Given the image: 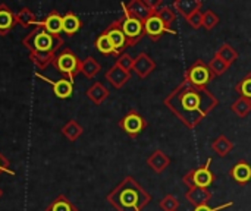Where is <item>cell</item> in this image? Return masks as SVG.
<instances>
[{"label":"cell","mask_w":251,"mask_h":211,"mask_svg":"<svg viewBox=\"0 0 251 211\" xmlns=\"http://www.w3.org/2000/svg\"><path fill=\"white\" fill-rule=\"evenodd\" d=\"M146 29L150 35H159L163 31V22L159 18H150L146 22Z\"/></svg>","instance_id":"19"},{"label":"cell","mask_w":251,"mask_h":211,"mask_svg":"<svg viewBox=\"0 0 251 211\" xmlns=\"http://www.w3.org/2000/svg\"><path fill=\"white\" fill-rule=\"evenodd\" d=\"M16 23V15L10 10V7L4 3L0 4V35L6 37Z\"/></svg>","instance_id":"5"},{"label":"cell","mask_w":251,"mask_h":211,"mask_svg":"<svg viewBox=\"0 0 251 211\" xmlns=\"http://www.w3.org/2000/svg\"><path fill=\"white\" fill-rule=\"evenodd\" d=\"M54 57H56V54H53V53H40V51L29 53V60L41 70H44L49 65H51Z\"/></svg>","instance_id":"11"},{"label":"cell","mask_w":251,"mask_h":211,"mask_svg":"<svg viewBox=\"0 0 251 211\" xmlns=\"http://www.w3.org/2000/svg\"><path fill=\"white\" fill-rule=\"evenodd\" d=\"M16 15V23L21 25L22 28H29L32 25H37V18L35 13L29 9V7H22Z\"/></svg>","instance_id":"10"},{"label":"cell","mask_w":251,"mask_h":211,"mask_svg":"<svg viewBox=\"0 0 251 211\" xmlns=\"http://www.w3.org/2000/svg\"><path fill=\"white\" fill-rule=\"evenodd\" d=\"M109 95V91L101 85V84H94L93 87H90L88 88V91H87V97L93 101V103H96V104H100L106 97Z\"/></svg>","instance_id":"14"},{"label":"cell","mask_w":251,"mask_h":211,"mask_svg":"<svg viewBox=\"0 0 251 211\" xmlns=\"http://www.w3.org/2000/svg\"><path fill=\"white\" fill-rule=\"evenodd\" d=\"M141 29H143L141 22L137 18H126L122 23V31L125 37L131 40H135L141 34Z\"/></svg>","instance_id":"9"},{"label":"cell","mask_w":251,"mask_h":211,"mask_svg":"<svg viewBox=\"0 0 251 211\" xmlns=\"http://www.w3.org/2000/svg\"><path fill=\"white\" fill-rule=\"evenodd\" d=\"M106 34H107V37H109V40H110L113 48H115V54L119 53V51L124 48L125 43H126V37H125V34H124L122 28H121L118 23H113V25L106 31Z\"/></svg>","instance_id":"6"},{"label":"cell","mask_w":251,"mask_h":211,"mask_svg":"<svg viewBox=\"0 0 251 211\" xmlns=\"http://www.w3.org/2000/svg\"><path fill=\"white\" fill-rule=\"evenodd\" d=\"M121 126L129 134V135H137L141 128H143V120L137 113H129L128 116H125L121 122Z\"/></svg>","instance_id":"8"},{"label":"cell","mask_w":251,"mask_h":211,"mask_svg":"<svg viewBox=\"0 0 251 211\" xmlns=\"http://www.w3.org/2000/svg\"><path fill=\"white\" fill-rule=\"evenodd\" d=\"M243 93L246 95H250L251 97V79H247L244 84H243Z\"/></svg>","instance_id":"24"},{"label":"cell","mask_w":251,"mask_h":211,"mask_svg":"<svg viewBox=\"0 0 251 211\" xmlns=\"http://www.w3.org/2000/svg\"><path fill=\"white\" fill-rule=\"evenodd\" d=\"M100 70V65L93 59V57H87L81 62V72L87 76V78H93L99 73Z\"/></svg>","instance_id":"15"},{"label":"cell","mask_w":251,"mask_h":211,"mask_svg":"<svg viewBox=\"0 0 251 211\" xmlns=\"http://www.w3.org/2000/svg\"><path fill=\"white\" fill-rule=\"evenodd\" d=\"M191 76H193L194 82H197V84H203V82H206V81H207L209 73H207V70H206L204 68H196V69L193 70Z\"/></svg>","instance_id":"21"},{"label":"cell","mask_w":251,"mask_h":211,"mask_svg":"<svg viewBox=\"0 0 251 211\" xmlns=\"http://www.w3.org/2000/svg\"><path fill=\"white\" fill-rule=\"evenodd\" d=\"M35 26H41L51 35H60V32H63V15L57 10H51L41 22H37Z\"/></svg>","instance_id":"4"},{"label":"cell","mask_w":251,"mask_h":211,"mask_svg":"<svg viewBox=\"0 0 251 211\" xmlns=\"http://www.w3.org/2000/svg\"><path fill=\"white\" fill-rule=\"evenodd\" d=\"M35 76H37L38 79H41V81L50 84V85H51V90H53V94H54L57 98H62V100L69 98V97L72 95V93H74V82L69 81V79H66V78H62V79H59V81H51V79L43 76V75L38 73V72H35Z\"/></svg>","instance_id":"3"},{"label":"cell","mask_w":251,"mask_h":211,"mask_svg":"<svg viewBox=\"0 0 251 211\" xmlns=\"http://www.w3.org/2000/svg\"><path fill=\"white\" fill-rule=\"evenodd\" d=\"M54 69L63 75V78L74 82V78L81 72V60L71 48H63L59 54H56L53 63Z\"/></svg>","instance_id":"2"},{"label":"cell","mask_w":251,"mask_h":211,"mask_svg":"<svg viewBox=\"0 0 251 211\" xmlns=\"http://www.w3.org/2000/svg\"><path fill=\"white\" fill-rule=\"evenodd\" d=\"M22 46L26 47L29 53L40 51V53L56 54L57 50L63 46V38L60 35H51L46 32L41 26H35L28 35L24 37Z\"/></svg>","instance_id":"1"},{"label":"cell","mask_w":251,"mask_h":211,"mask_svg":"<svg viewBox=\"0 0 251 211\" xmlns=\"http://www.w3.org/2000/svg\"><path fill=\"white\" fill-rule=\"evenodd\" d=\"M44 211H78V209L65 195H57Z\"/></svg>","instance_id":"12"},{"label":"cell","mask_w":251,"mask_h":211,"mask_svg":"<svg viewBox=\"0 0 251 211\" xmlns=\"http://www.w3.org/2000/svg\"><path fill=\"white\" fill-rule=\"evenodd\" d=\"M194 182H196V185H199V187H201V188L207 187V185L212 182V173L207 170V167L200 169V170L194 175Z\"/></svg>","instance_id":"18"},{"label":"cell","mask_w":251,"mask_h":211,"mask_svg":"<svg viewBox=\"0 0 251 211\" xmlns=\"http://www.w3.org/2000/svg\"><path fill=\"white\" fill-rule=\"evenodd\" d=\"M251 176L250 167L247 164H238L235 169H234V178L240 182H246L249 181Z\"/></svg>","instance_id":"20"},{"label":"cell","mask_w":251,"mask_h":211,"mask_svg":"<svg viewBox=\"0 0 251 211\" xmlns=\"http://www.w3.org/2000/svg\"><path fill=\"white\" fill-rule=\"evenodd\" d=\"M96 47L103 54H115V48H113V46H112V43H110V40H109V37H107L106 32H103L101 35L97 37Z\"/></svg>","instance_id":"17"},{"label":"cell","mask_w":251,"mask_h":211,"mask_svg":"<svg viewBox=\"0 0 251 211\" xmlns=\"http://www.w3.org/2000/svg\"><path fill=\"white\" fill-rule=\"evenodd\" d=\"M82 28V21L74 12H66L63 15V32L69 37L75 35Z\"/></svg>","instance_id":"7"},{"label":"cell","mask_w":251,"mask_h":211,"mask_svg":"<svg viewBox=\"0 0 251 211\" xmlns=\"http://www.w3.org/2000/svg\"><path fill=\"white\" fill-rule=\"evenodd\" d=\"M197 103H199V100H197V97L194 95V94H188V95H185V98H184V104L187 106V107H196L197 106Z\"/></svg>","instance_id":"23"},{"label":"cell","mask_w":251,"mask_h":211,"mask_svg":"<svg viewBox=\"0 0 251 211\" xmlns=\"http://www.w3.org/2000/svg\"><path fill=\"white\" fill-rule=\"evenodd\" d=\"M196 211H213V210H210V209H209V207H206V206H201V207H199Z\"/></svg>","instance_id":"25"},{"label":"cell","mask_w":251,"mask_h":211,"mask_svg":"<svg viewBox=\"0 0 251 211\" xmlns=\"http://www.w3.org/2000/svg\"><path fill=\"white\" fill-rule=\"evenodd\" d=\"M3 197V191H1V188H0V198Z\"/></svg>","instance_id":"26"},{"label":"cell","mask_w":251,"mask_h":211,"mask_svg":"<svg viewBox=\"0 0 251 211\" xmlns=\"http://www.w3.org/2000/svg\"><path fill=\"white\" fill-rule=\"evenodd\" d=\"M106 76H107V79H109L115 87H121V85L126 81V78H128L126 70H124V69L119 68V66H115L112 70H109Z\"/></svg>","instance_id":"16"},{"label":"cell","mask_w":251,"mask_h":211,"mask_svg":"<svg viewBox=\"0 0 251 211\" xmlns=\"http://www.w3.org/2000/svg\"><path fill=\"white\" fill-rule=\"evenodd\" d=\"M62 134H63V137L68 138L69 141H76V140L82 135V126H81L76 120L71 119V120L62 128Z\"/></svg>","instance_id":"13"},{"label":"cell","mask_w":251,"mask_h":211,"mask_svg":"<svg viewBox=\"0 0 251 211\" xmlns=\"http://www.w3.org/2000/svg\"><path fill=\"white\" fill-rule=\"evenodd\" d=\"M1 173H9V175L15 176V172L10 169V164H9L7 159L0 153V175H1Z\"/></svg>","instance_id":"22"}]
</instances>
